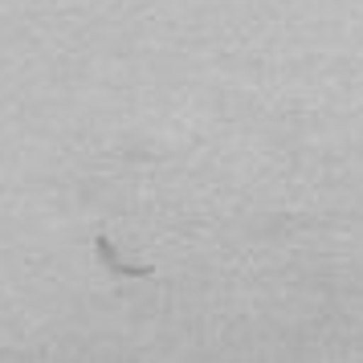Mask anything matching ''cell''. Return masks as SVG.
Masks as SVG:
<instances>
[{
    "label": "cell",
    "mask_w": 363,
    "mask_h": 363,
    "mask_svg": "<svg viewBox=\"0 0 363 363\" xmlns=\"http://www.w3.org/2000/svg\"><path fill=\"white\" fill-rule=\"evenodd\" d=\"M94 253H99V262L106 265V269H111L115 278L135 281V278H151V274H155L151 265H131V262H123V257L115 253V245H111V237H102V233L94 237Z\"/></svg>",
    "instance_id": "cell-1"
}]
</instances>
